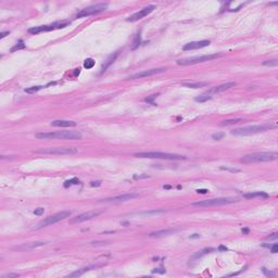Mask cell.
Wrapping results in <instances>:
<instances>
[{"mask_svg": "<svg viewBox=\"0 0 278 278\" xmlns=\"http://www.w3.org/2000/svg\"><path fill=\"white\" fill-rule=\"evenodd\" d=\"M165 210H153V211H147V212H141V213H138L139 215H153L157 214V213H164Z\"/></svg>", "mask_w": 278, "mask_h": 278, "instance_id": "28", "label": "cell"}, {"mask_svg": "<svg viewBox=\"0 0 278 278\" xmlns=\"http://www.w3.org/2000/svg\"><path fill=\"white\" fill-rule=\"evenodd\" d=\"M91 245H97V246H99V245H107V242L105 241H94V242H91Z\"/></svg>", "mask_w": 278, "mask_h": 278, "instance_id": "43", "label": "cell"}, {"mask_svg": "<svg viewBox=\"0 0 278 278\" xmlns=\"http://www.w3.org/2000/svg\"><path fill=\"white\" fill-rule=\"evenodd\" d=\"M108 8V4H94V6H90V7H87L81 10L78 13L76 14V17H89V15H92V14H97L99 12H102Z\"/></svg>", "mask_w": 278, "mask_h": 278, "instance_id": "10", "label": "cell"}, {"mask_svg": "<svg viewBox=\"0 0 278 278\" xmlns=\"http://www.w3.org/2000/svg\"><path fill=\"white\" fill-rule=\"evenodd\" d=\"M277 237H278L277 234L275 233V234H273L272 236H268V237L266 238V239H268V240H272V239H277Z\"/></svg>", "mask_w": 278, "mask_h": 278, "instance_id": "41", "label": "cell"}, {"mask_svg": "<svg viewBox=\"0 0 278 278\" xmlns=\"http://www.w3.org/2000/svg\"><path fill=\"white\" fill-rule=\"evenodd\" d=\"M277 60H268L263 62V65H267V66H277Z\"/></svg>", "mask_w": 278, "mask_h": 278, "instance_id": "32", "label": "cell"}, {"mask_svg": "<svg viewBox=\"0 0 278 278\" xmlns=\"http://www.w3.org/2000/svg\"><path fill=\"white\" fill-rule=\"evenodd\" d=\"M19 277V275L17 274H6V275H2L1 276V278H17Z\"/></svg>", "mask_w": 278, "mask_h": 278, "instance_id": "37", "label": "cell"}, {"mask_svg": "<svg viewBox=\"0 0 278 278\" xmlns=\"http://www.w3.org/2000/svg\"><path fill=\"white\" fill-rule=\"evenodd\" d=\"M166 69L165 67H161V69H151V70H146L142 71V72H139V73L133 74L131 76H128V79H137V78H142V77H148V76H153V75H157V74L160 73H164Z\"/></svg>", "mask_w": 278, "mask_h": 278, "instance_id": "12", "label": "cell"}, {"mask_svg": "<svg viewBox=\"0 0 278 278\" xmlns=\"http://www.w3.org/2000/svg\"><path fill=\"white\" fill-rule=\"evenodd\" d=\"M245 198H247V199H253V198H268V194H264V192H261V191H259V192H252V194H247L243 196Z\"/></svg>", "mask_w": 278, "mask_h": 278, "instance_id": "23", "label": "cell"}, {"mask_svg": "<svg viewBox=\"0 0 278 278\" xmlns=\"http://www.w3.org/2000/svg\"><path fill=\"white\" fill-rule=\"evenodd\" d=\"M215 251L214 248H205L203 249V250H201V251H199L198 253H196V254L192 256V260H197V259L201 258V256H203L204 254H207V253H210V252H213Z\"/></svg>", "mask_w": 278, "mask_h": 278, "instance_id": "24", "label": "cell"}, {"mask_svg": "<svg viewBox=\"0 0 278 278\" xmlns=\"http://www.w3.org/2000/svg\"><path fill=\"white\" fill-rule=\"evenodd\" d=\"M148 175H135L134 179H141V178H148Z\"/></svg>", "mask_w": 278, "mask_h": 278, "instance_id": "40", "label": "cell"}, {"mask_svg": "<svg viewBox=\"0 0 278 278\" xmlns=\"http://www.w3.org/2000/svg\"><path fill=\"white\" fill-rule=\"evenodd\" d=\"M223 137H224V134H223V133H216V134L212 135V138H213L214 140H221Z\"/></svg>", "mask_w": 278, "mask_h": 278, "instance_id": "34", "label": "cell"}, {"mask_svg": "<svg viewBox=\"0 0 278 278\" xmlns=\"http://www.w3.org/2000/svg\"><path fill=\"white\" fill-rule=\"evenodd\" d=\"M152 273H159V274H164V273H165V269H164L163 267L154 268L153 271H152Z\"/></svg>", "mask_w": 278, "mask_h": 278, "instance_id": "38", "label": "cell"}, {"mask_svg": "<svg viewBox=\"0 0 278 278\" xmlns=\"http://www.w3.org/2000/svg\"><path fill=\"white\" fill-rule=\"evenodd\" d=\"M175 231H177V229H162V230L153 231L149 234L150 237H163V236H168L171 234H174Z\"/></svg>", "mask_w": 278, "mask_h": 278, "instance_id": "21", "label": "cell"}, {"mask_svg": "<svg viewBox=\"0 0 278 278\" xmlns=\"http://www.w3.org/2000/svg\"><path fill=\"white\" fill-rule=\"evenodd\" d=\"M70 24V22H56V23L49 24V25H43V26H35L32 27L28 30V33L30 34H39L43 33V32H50V30H59V28H64L66 27L67 25Z\"/></svg>", "mask_w": 278, "mask_h": 278, "instance_id": "9", "label": "cell"}, {"mask_svg": "<svg viewBox=\"0 0 278 278\" xmlns=\"http://www.w3.org/2000/svg\"><path fill=\"white\" fill-rule=\"evenodd\" d=\"M140 45V35L138 34L137 36H136V39H135L134 41V46H133V49H136V48L138 47Z\"/></svg>", "mask_w": 278, "mask_h": 278, "instance_id": "35", "label": "cell"}, {"mask_svg": "<svg viewBox=\"0 0 278 278\" xmlns=\"http://www.w3.org/2000/svg\"><path fill=\"white\" fill-rule=\"evenodd\" d=\"M118 54H120V51H115L114 53H112L111 56H109V58H108L107 60L104 61V63L102 64V67H101V72H100V74H103L105 71L110 67V65L112 63H113L114 61L116 60V58L118 57Z\"/></svg>", "mask_w": 278, "mask_h": 278, "instance_id": "17", "label": "cell"}, {"mask_svg": "<svg viewBox=\"0 0 278 278\" xmlns=\"http://www.w3.org/2000/svg\"><path fill=\"white\" fill-rule=\"evenodd\" d=\"M137 157H147V159H162V160H186L185 155L181 154H174V153H166V152H138L134 154Z\"/></svg>", "mask_w": 278, "mask_h": 278, "instance_id": "4", "label": "cell"}, {"mask_svg": "<svg viewBox=\"0 0 278 278\" xmlns=\"http://www.w3.org/2000/svg\"><path fill=\"white\" fill-rule=\"evenodd\" d=\"M51 126H54V127H74V126H76V123L73 121L58 120V121L51 122Z\"/></svg>", "mask_w": 278, "mask_h": 278, "instance_id": "20", "label": "cell"}, {"mask_svg": "<svg viewBox=\"0 0 278 278\" xmlns=\"http://www.w3.org/2000/svg\"><path fill=\"white\" fill-rule=\"evenodd\" d=\"M190 238H191V239H196V238H200V235H199V234H194V235H191V236H190Z\"/></svg>", "mask_w": 278, "mask_h": 278, "instance_id": "46", "label": "cell"}, {"mask_svg": "<svg viewBox=\"0 0 278 278\" xmlns=\"http://www.w3.org/2000/svg\"><path fill=\"white\" fill-rule=\"evenodd\" d=\"M278 157L277 152H255V153L247 154L240 161L246 164L250 163H261V162L274 161Z\"/></svg>", "mask_w": 278, "mask_h": 278, "instance_id": "3", "label": "cell"}, {"mask_svg": "<svg viewBox=\"0 0 278 278\" xmlns=\"http://www.w3.org/2000/svg\"><path fill=\"white\" fill-rule=\"evenodd\" d=\"M237 201L235 198H217V199H210V200H204V201L194 202V207H214V205H225L229 203H234Z\"/></svg>", "mask_w": 278, "mask_h": 278, "instance_id": "6", "label": "cell"}, {"mask_svg": "<svg viewBox=\"0 0 278 278\" xmlns=\"http://www.w3.org/2000/svg\"><path fill=\"white\" fill-rule=\"evenodd\" d=\"M221 53H214V54H205L201 57H194V58H187V59H181L177 61L178 65H190V64H197L205 62V61H211L213 59H217L221 57Z\"/></svg>", "mask_w": 278, "mask_h": 278, "instance_id": "7", "label": "cell"}, {"mask_svg": "<svg viewBox=\"0 0 278 278\" xmlns=\"http://www.w3.org/2000/svg\"><path fill=\"white\" fill-rule=\"evenodd\" d=\"M221 170L231 172V173H238V172H240V170H239V168H227V166H221Z\"/></svg>", "mask_w": 278, "mask_h": 278, "instance_id": "33", "label": "cell"}, {"mask_svg": "<svg viewBox=\"0 0 278 278\" xmlns=\"http://www.w3.org/2000/svg\"><path fill=\"white\" fill-rule=\"evenodd\" d=\"M277 251H278V245L277 243H274V245L272 246L271 252L272 253H277Z\"/></svg>", "mask_w": 278, "mask_h": 278, "instance_id": "39", "label": "cell"}, {"mask_svg": "<svg viewBox=\"0 0 278 278\" xmlns=\"http://www.w3.org/2000/svg\"><path fill=\"white\" fill-rule=\"evenodd\" d=\"M154 9H157L155 6L151 4V6H148V7H144V9H141L140 11H138L136 13H134L133 15L128 17L127 21L128 22H136V21H139L141 19H144V17H147L148 14H150L152 11H154Z\"/></svg>", "mask_w": 278, "mask_h": 278, "instance_id": "13", "label": "cell"}, {"mask_svg": "<svg viewBox=\"0 0 278 278\" xmlns=\"http://www.w3.org/2000/svg\"><path fill=\"white\" fill-rule=\"evenodd\" d=\"M209 190H207V189H198L197 192L198 194H207Z\"/></svg>", "mask_w": 278, "mask_h": 278, "instance_id": "44", "label": "cell"}, {"mask_svg": "<svg viewBox=\"0 0 278 278\" xmlns=\"http://www.w3.org/2000/svg\"><path fill=\"white\" fill-rule=\"evenodd\" d=\"M95 65V61L92 60V59H86L84 62V67L85 69H91V67H94Z\"/></svg>", "mask_w": 278, "mask_h": 278, "instance_id": "30", "label": "cell"}, {"mask_svg": "<svg viewBox=\"0 0 278 278\" xmlns=\"http://www.w3.org/2000/svg\"><path fill=\"white\" fill-rule=\"evenodd\" d=\"M78 184H79V179H78V178H72L70 181H65L64 187L67 188V187H70V186H72V185H78Z\"/></svg>", "mask_w": 278, "mask_h": 278, "instance_id": "27", "label": "cell"}, {"mask_svg": "<svg viewBox=\"0 0 278 278\" xmlns=\"http://www.w3.org/2000/svg\"><path fill=\"white\" fill-rule=\"evenodd\" d=\"M137 197H139V194H138L137 192H131V194H121V196H116V197L108 198V199H104L102 201L118 203V202H125V201H128V200H133V199H135V198H137Z\"/></svg>", "mask_w": 278, "mask_h": 278, "instance_id": "14", "label": "cell"}, {"mask_svg": "<svg viewBox=\"0 0 278 278\" xmlns=\"http://www.w3.org/2000/svg\"><path fill=\"white\" fill-rule=\"evenodd\" d=\"M41 88H43V86H34V87L25 89V92H27V94H34V92H36V91L40 90Z\"/></svg>", "mask_w": 278, "mask_h": 278, "instance_id": "31", "label": "cell"}, {"mask_svg": "<svg viewBox=\"0 0 278 278\" xmlns=\"http://www.w3.org/2000/svg\"><path fill=\"white\" fill-rule=\"evenodd\" d=\"M212 98V95H210L207 91V92H204V94H202L201 96H199V97L196 98V101H198V102H205V101L210 100Z\"/></svg>", "mask_w": 278, "mask_h": 278, "instance_id": "25", "label": "cell"}, {"mask_svg": "<svg viewBox=\"0 0 278 278\" xmlns=\"http://www.w3.org/2000/svg\"><path fill=\"white\" fill-rule=\"evenodd\" d=\"M45 212V209L44 208H38V209H35V211H34V214L35 215H43Z\"/></svg>", "mask_w": 278, "mask_h": 278, "instance_id": "36", "label": "cell"}, {"mask_svg": "<svg viewBox=\"0 0 278 278\" xmlns=\"http://www.w3.org/2000/svg\"><path fill=\"white\" fill-rule=\"evenodd\" d=\"M38 139H65V140H76L83 137L81 131H62L56 133H38L35 135Z\"/></svg>", "mask_w": 278, "mask_h": 278, "instance_id": "1", "label": "cell"}, {"mask_svg": "<svg viewBox=\"0 0 278 278\" xmlns=\"http://www.w3.org/2000/svg\"><path fill=\"white\" fill-rule=\"evenodd\" d=\"M240 122H242L241 118H236V120H227V121L223 122V123H222V125H223V126H229V125L237 124V123H240Z\"/></svg>", "mask_w": 278, "mask_h": 278, "instance_id": "26", "label": "cell"}, {"mask_svg": "<svg viewBox=\"0 0 278 278\" xmlns=\"http://www.w3.org/2000/svg\"><path fill=\"white\" fill-rule=\"evenodd\" d=\"M103 265L104 264H97V265H91V266H86V267H83V268H81V269H78V271L72 273V274H70L69 277H78V276H82V275L84 274V273H86V272L91 271V269H94V268L101 267V266H103Z\"/></svg>", "mask_w": 278, "mask_h": 278, "instance_id": "19", "label": "cell"}, {"mask_svg": "<svg viewBox=\"0 0 278 278\" xmlns=\"http://www.w3.org/2000/svg\"><path fill=\"white\" fill-rule=\"evenodd\" d=\"M277 127L276 124H262V125H252V126H246L241 128H236L234 131H231V135L235 136H248V135H254L259 133H264V131H271Z\"/></svg>", "mask_w": 278, "mask_h": 278, "instance_id": "2", "label": "cell"}, {"mask_svg": "<svg viewBox=\"0 0 278 278\" xmlns=\"http://www.w3.org/2000/svg\"><path fill=\"white\" fill-rule=\"evenodd\" d=\"M220 250H221V251H223V250H227V248H225V247L221 246V247H220Z\"/></svg>", "mask_w": 278, "mask_h": 278, "instance_id": "48", "label": "cell"}, {"mask_svg": "<svg viewBox=\"0 0 278 278\" xmlns=\"http://www.w3.org/2000/svg\"><path fill=\"white\" fill-rule=\"evenodd\" d=\"M71 214H72V212L71 211H62V212H59V213H57V214H54V215L48 216V217H46L41 222H39V223L37 224L36 227H35V229H40V228L46 227V226H49V225L56 224V223L62 221V220H64V218L70 217Z\"/></svg>", "mask_w": 278, "mask_h": 278, "instance_id": "5", "label": "cell"}, {"mask_svg": "<svg viewBox=\"0 0 278 278\" xmlns=\"http://www.w3.org/2000/svg\"><path fill=\"white\" fill-rule=\"evenodd\" d=\"M242 233H243V234H248V233H249V229L245 228V229H242Z\"/></svg>", "mask_w": 278, "mask_h": 278, "instance_id": "47", "label": "cell"}, {"mask_svg": "<svg viewBox=\"0 0 278 278\" xmlns=\"http://www.w3.org/2000/svg\"><path fill=\"white\" fill-rule=\"evenodd\" d=\"M208 83H205V82H198V83H184L183 84V86L184 87H188V88H202V87H205V86H208Z\"/></svg>", "mask_w": 278, "mask_h": 278, "instance_id": "22", "label": "cell"}, {"mask_svg": "<svg viewBox=\"0 0 278 278\" xmlns=\"http://www.w3.org/2000/svg\"><path fill=\"white\" fill-rule=\"evenodd\" d=\"M211 44L210 40H200V41H191V43H188L183 47V50L188 51V50H196V49H201V48H204L207 46Z\"/></svg>", "mask_w": 278, "mask_h": 278, "instance_id": "15", "label": "cell"}, {"mask_svg": "<svg viewBox=\"0 0 278 278\" xmlns=\"http://www.w3.org/2000/svg\"><path fill=\"white\" fill-rule=\"evenodd\" d=\"M7 35H9V32H4V33H1V35H0V38L2 39V38H4Z\"/></svg>", "mask_w": 278, "mask_h": 278, "instance_id": "45", "label": "cell"}, {"mask_svg": "<svg viewBox=\"0 0 278 278\" xmlns=\"http://www.w3.org/2000/svg\"><path fill=\"white\" fill-rule=\"evenodd\" d=\"M25 48V44H24V41L23 40H20L19 43H17L15 46H14L12 49H11V52H14V51H17V50H20V49H24Z\"/></svg>", "mask_w": 278, "mask_h": 278, "instance_id": "29", "label": "cell"}, {"mask_svg": "<svg viewBox=\"0 0 278 278\" xmlns=\"http://www.w3.org/2000/svg\"><path fill=\"white\" fill-rule=\"evenodd\" d=\"M172 186H164V189H171Z\"/></svg>", "mask_w": 278, "mask_h": 278, "instance_id": "49", "label": "cell"}, {"mask_svg": "<svg viewBox=\"0 0 278 278\" xmlns=\"http://www.w3.org/2000/svg\"><path fill=\"white\" fill-rule=\"evenodd\" d=\"M47 245L46 241H36V242H30V243H25L23 246H20L17 247V250L20 251H24V250H32V249L38 248V247H43V246Z\"/></svg>", "mask_w": 278, "mask_h": 278, "instance_id": "18", "label": "cell"}, {"mask_svg": "<svg viewBox=\"0 0 278 278\" xmlns=\"http://www.w3.org/2000/svg\"><path fill=\"white\" fill-rule=\"evenodd\" d=\"M77 148L74 147H57V148H47V149H39L37 153L43 154H53V155H62V154H74L77 152Z\"/></svg>", "mask_w": 278, "mask_h": 278, "instance_id": "8", "label": "cell"}, {"mask_svg": "<svg viewBox=\"0 0 278 278\" xmlns=\"http://www.w3.org/2000/svg\"><path fill=\"white\" fill-rule=\"evenodd\" d=\"M101 212L100 211H89V212H86V213H83V214L81 215H77V216H75V217L71 218L70 220V224H78V223H83V222H86V221H89V220H91V218L96 217V216H98V215L100 214Z\"/></svg>", "mask_w": 278, "mask_h": 278, "instance_id": "11", "label": "cell"}, {"mask_svg": "<svg viewBox=\"0 0 278 278\" xmlns=\"http://www.w3.org/2000/svg\"><path fill=\"white\" fill-rule=\"evenodd\" d=\"M235 86H236V83H235V82H230V83H226V84L220 85V86H216V87L212 88V89L208 90V92L210 95L218 94V92H223V91H225V90H228V89H230V88L235 87Z\"/></svg>", "mask_w": 278, "mask_h": 278, "instance_id": "16", "label": "cell"}, {"mask_svg": "<svg viewBox=\"0 0 278 278\" xmlns=\"http://www.w3.org/2000/svg\"><path fill=\"white\" fill-rule=\"evenodd\" d=\"M90 185L92 186V187H95V186H100V185H101V181H91Z\"/></svg>", "mask_w": 278, "mask_h": 278, "instance_id": "42", "label": "cell"}]
</instances>
